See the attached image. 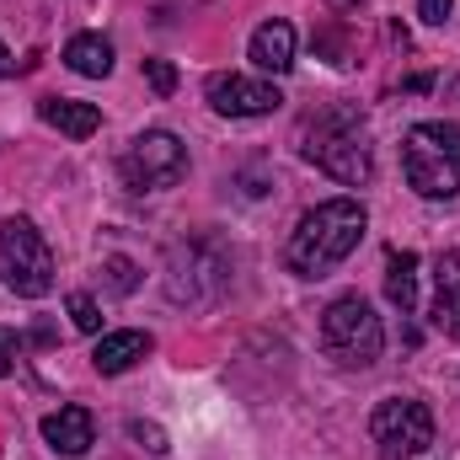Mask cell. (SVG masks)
Segmentation results:
<instances>
[{
	"label": "cell",
	"instance_id": "1",
	"mask_svg": "<svg viewBox=\"0 0 460 460\" xmlns=\"http://www.w3.org/2000/svg\"><path fill=\"white\" fill-rule=\"evenodd\" d=\"M364 226H369V215H364L358 199H327V204H316V209L295 226L289 246H284L289 273H300V279H327L348 252L364 241Z\"/></svg>",
	"mask_w": 460,
	"mask_h": 460
},
{
	"label": "cell",
	"instance_id": "2",
	"mask_svg": "<svg viewBox=\"0 0 460 460\" xmlns=\"http://www.w3.org/2000/svg\"><path fill=\"white\" fill-rule=\"evenodd\" d=\"M300 155L311 166H322L327 177H338L343 188H364L375 177V150L369 134L353 113H322L300 128Z\"/></svg>",
	"mask_w": 460,
	"mask_h": 460
},
{
	"label": "cell",
	"instance_id": "3",
	"mask_svg": "<svg viewBox=\"0 0 460 460\" xmlns=\"http://www.w3.org/2000/svg\"><path fill=\"white\" fill-rule=\"evenodd\" d=\"M402 172L418 199L460 193V123H412L402 139Z\"/></svg>",
	"mask_w": 460,
	"mask_h": 460
},
{
	"label": "cell",
	"instance_id": "4",
	"mask_svg": "<svg viewBox=\"0 0 460 460\" xmlns=\"http://www.w3.org/2000/svg\"><path fill=\"white\" fill-rule=\"evenodd\" d=\"M0 284L22 300H43L54 289V252H49L43 230L22 215H11L0 226Z\"/></svg>",
	"mask_w": 460,
	"mask_h": 460
},
{
	"label": "cell",
	"instance_id": "5",
	"mask_svg": "<svg viewBox=\"0 0 460 460\" xmlns=\"http://www.w3.org/2000/svg\"><path fill=\"white\" fill-rule=\"evenodd\" d=\"M322 348L348 364V369H369L375 358H380V348H385V327H380V316L369 311V300H358V295H343V300H332L327 311H322Z\"/></svg>",
	"mask_w": 460,
	"mask_h": 460
},
{
	"label": "cell",
	"instance_id": "6",
	"mask_svg": "<svg viewBox=\"0 0 460 460\" xmlns=\"http://www.w3.org/2000/svg\"><path fill=\"white\" fill-rule=\"evenodd\" d=\"M118 172H123V182L134 193H161V188L188 177V145L177 134H166V128H145V134H134Z\"/></svg>",
	"mask_w": 460,
	"mask_h": 460
},
{
	"label": "cell",
	"instance_id": "7",
	"mask_svg": "<svg viewBox=\"0 0 460 460\" xmlns=\"http://www.w3.org/2000/svg\"><path fill=\"white\" fill-rule=\"evenodd\" d=\"M369 439H375L380 460H412L434 445V412L423 402H412V396H391V402L375 407Z\"/></svg>",
	"mask_w": 460,
	"mask_h": 460
},
{
	"label": "cell",
	"instance_id": "8",
	"mask_svg": "<svg viewBox=\"0 0 460 460\" xmlns=\"http://www.w3.org/2000/svg\"><path fill=\"white\" fill-rule=\"evenodd\" d=\"M204 97H209L215 113L226 118H262L284 102V92L273 81H252V75H209Z\"/></svg>",
	"mask_w": 460,
	"mask_h": 460
},
{
	"label": "cell",
	"instance_id": "9",
	"mask_svg": "<svg viewBox=\"0 0 460 460\" xmlns=\"http://www.w3.org/2000/svg\"><path fill=\"white\" fill-rule=\"evenodd\" d=\"M43 439H49V450H59V456H86L92 439H97V423H92L86 407H59V412L43 418Z\"/></svg>",
	"mask_w": 460,
	"mask_h": 460
},
{
	"label": "cell",
	"instance_id": "10",
	"mask_svg": "<svg viewBox=\"0 0 460 460\" xmlns=\"http://www.w3.org/2000/svg\"><path fill=\"white\" fill-rule=\"evenodd\" d=\"M434 327L460 338V252L434 257Z\"/></svg>",
	"mask_w": 460,
	"mask_h": 460
},
{
	"label": "cell",
	"instance_id": "11",
	"mask_svg": "<svg viewBox=\"0 0 460 460\" xmlns=\"http://www.w3.org/2000/svg\"><path fill=\"white\" fill-rule=\"evenodd\" d=\"M252 65L257 70H268V75H289L295 70V27L289 22H262L257 32H252Z\"/></svg>",
	"mask_w": 460,
	"mask_h": 460
},
{
	"label": "cell",
	"instance_id": "12",
	"mask_svg": "<svg viewBox=\"0 0 460 460\" xmlns=\"http://www.w3.org/2000/svg\"><path fill=\"white\" fill-rule=\"evenodd\" d=\"M38 118L49 128H59V134H70V139H92L102 128V108L97 102H70V97H43Z\"/></svg>",
	"mask_w": 460,
	"mask_h": 460
},
{
	"label": "cell",
	"instance_id": "13",
	"mask_svg": "<svg viewBox=\"0 0 460 460\" xmlns=\"http://www.w3.org/2000/svg\"><path fill=\"white\" fill-rule=\"evenodd\" d=\"M145 353H150V332H102L92 348V364H97V375H123Z\"/></svg>",
	"mask_w": 460,
	"mask_h": 460
},
{
	"label": "cell",
	"instance_id": "14",
	"mask_svg": "<svg viewBox=\"0 0 460 460\" xmlns=\"http://www.w3.org/2000/svg\"><path fill=\"white\" fill-rule=\"evenodd\" d=\"M65 65L86 81H102V75H113V43L102 32H75L65 43Z\"/></svg>",
	"mask_w": 460,
	"mask_h": 460
},
{
	"label": "cell",
	"instance_id": "15",
	"mask_svg": "<svg viewBox=\"0 0 460 460\" xmlns=\"http://www.w3.org/2000/svg\"><path fill=\"white\" fill-rule=\"evenodd\" d=\"M385 300L402 316L418 305V252H391L385 257Z\"/></svg>",
	"mask_w": 460,
	"mask_h": 460
},
{
	"label": "cell",
	"instance_id": "16",
	"mask_svg": "<svg viewBox=\"0 0 460 460\" xmlns=\"http://www.w3.org/2000/svg\"><path fill=\"white\" fill-rule=\"evenodd\" d=\"M102 273H108V289H113V295H134V284H139V268H134L128 257H108Z\"/></svg>",
	"mask_w": 460,
	"mask_h": 460
},
{
	"label": "cell",
	"instance_id": "17",
	"mask_svg": "<svg viewBox=\"0 0 460 460\" xmlns=\"http://www.w3.org/2000/svg\"><path fill=\"white\" fill-rule=\"evenodd\" d=\"M145 81H150L155 97H172L177 92V65L172 59H145Z\"/></svg>",
	"mask_w": 460,
	"mask_h": 460
},
{
	"label": "cell",
	"instance_id": "18",
	"mask_svg": "<svg viewBox=\"0 0 460 460\" xmlns=\"http://www.w3.org/2000/svg\"><path fill=\"white\" fill-rule=\"evenodd\" d=\"M65 305H70V322H75L81 332H102V311H97V300H92V295H70Z\"/></svg>",
	"mask_w": 460,
	"mask_h": 460
},
{
	"label": "cell",
	"instance_id": "19",
	"mask_svg": "<svg viewBox=\"0 0 460 460\" xmlns=\"http://www.w3.org/2000/svg\"><path fill=\"white\" fill-rule=\"evenodd\" d=\"M450 11H456V0H418V16H423L429 27H445Z\"/></svg>",
	"mask_w": 460,
	"mask_h": 460
},
{
	"label": "cell",
	"instance_id": "20",
	"mask_svg": "<svg viewBox=\"0 0 460 460\" xmlns=\"http://www.w3.org/2000/svg\"><path fill=\"white\" fill-rule=\"evenodd\" d=\"M128 434H134V439H145V445H150L155 456H166V434H161V429H150V423H134Z\"/></svg>",
	"mask_w": 460,
	"mask_h": 460
},
{
	"label": "cell",
	"instance_id": "21",
	"mask_svg": "<svg viewBox=\"0 0 460 460\" xmlns=\"http://www.w3.org/2000/svg\"><path fill=\"white\" fill-rule=\"evenodd\" d=\"M11 358H16V348H11L5 332H0V375H11Z\"/></svg>",
	"mask_w": 460,
	"mask_h": 460
},
{
	"label": "cell",
	"instance_id": "22",
	"mask_svg": "<svg viewBox=\"0 0 460 460\" xmlns=\"http://www.w3.org/2000/svg\"><path fill=\"white\" fill-rule=\"evenodd\" d=\"M5 75H11V49L0 43V81H5Z\"/></svg>",
	"mask_w": 460,
	"mask_h": 460
},
{
	"label": "cell",
	"instance_id": "23",
	"mask_svg": "<svg viewBox=\"0 0 460 460\" xmlns=\"http://www.w3.org/2000/svg\"><path fill=\"white\" fill-rule=\"evenodd\" d=\"M348 5H358V0H332V11H348Z\"/></svg>",
	"mask_w": 460,
	"mask_h": 460
}]
</instances>
